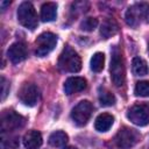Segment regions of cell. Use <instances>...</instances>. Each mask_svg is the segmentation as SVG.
<instances>
[{"instance_id": "obj_1", "label": "cell", "mask_w": 149, "mask_h": 149, "mask_svg": "<svg viewBox=\"0 0 149 149\" xmlns=\"http://www.w3.org/2000/svg\"><path fill=\"white\" fill-rule=\"evenodd\" d=\"M58 68L64 72L76 73L81 69V59L79 55L69 45H66L58 58Z\"/></svg>"}, {"instance_id": "obj_2", "label": "cell", "mask_w": 149, "mask_h": 149, "mask_svg": "<svg viewBox=\"0 0 149 149\" xmlns=\"http://www.w3.org/2000/svg\"><path fill=\"white\" fill-rule=\"evenodd\" d=\"M111 79L115 86H122L126 80V70H125V64H123V58L119 49L115 47L112 50V56H111Z\"/></svg>"}, {"instance_id": "obj_3", "label": "cell", "mask_w": 149, "mask_h": 149, "mask_svg": "<svg viewBox=\"0 0 149 149\" xmlns=\"http://www.w3.org/2000/svg\"><path fill=\"white\" fill-rule=\"evenodd\" d=\"M126 23L130 27H136L142 21L149 22V3L140 2L130 6L125 15Z\"/></svg>"}, {"instance_id": "obj_4", "label": "cell", "mask_w": 149, "mask_h": 149, "mask_svg": "<svg viewBox=\"0 0 149 149\" xmlns=\"http://www.w3.org/2000/svg\"><path fill=\"white\" fill-rule=\"evenodd\" d=\"M17 20H19L20 24H22L23 27H26L28 29L33 30L37 27V15H36L34 6L30 2L24 1L19 6Z\"/></svg>"}, {"instance_id": "obj_5", "label": "cell", "mask_w": 149, "mask_h": 149, "mask_svg": "<svg viewBox=\"0 0 149 149\" xmlns=\"http://www.w3.org/2000/svg\"><path fill=\"white\" fill-rule=\"evenodd\" d=\"M57 43V36L52 33H42L35 41V54L38 57H44L50 54Z\"/></svg>"}, {"instance_id": "obj_6", "label": "cell", "mask_w": 149, "mask_h": 149, "mask_svg": "<svg viewBox=\"0 0 149 149\" xmlns=\"http://www.w3.org/2000/svg\"><path fill=\"white\" fill-rule=\"evenodd\" d=\"M24 125L26 118L15 113L14 111H5L1 115V130L3 134L20 129Z\"/></svg>"}, {"instance_id": "obj_7", "label": "cell", "mask_w": 149, "mask_h": 149, "mask_svg": "<svg viewBox=\"0 0 149 149\" xmlns=\"http://www.w3.org/2000/svg\"><path fill=\"white\" fill-rule=\"evenodd\" d=\"M127 118L136 126H147L149 123V104L142 102L132 106L127 112Z\"/></svg>"}, {"instance_id": "obj_8", "label": "cell", "mask_w": 149, "mask_h": 149, "mask_svg": "<svg viewBox=\"0 0 149 149\" xmlns=\"http://www.w3.org/2000/svg\"><path fill=\"white\" fill-rule=\"evenodd\" d=\"M92 109H93L92 104L88 100H81L74 106V108L71 112L72 121L79 127L85 126L92 114Z\"/></svg>"}, {"instance_id": "obj_9", "label": "cell", "mask_w": 149, "mask_h": 149, "mask_svg": "<svg viewBox=\"0 0 149 149\" xmlns=\"http://www.w3.org/2000/svg\"><path fill=\"white\" fill-rule=\"evenodd\" d=\"M139 139H140V135L135 129L123 127L116 133L114 141H115V144L120 149H128L135 146Z\"/></svg>"}, {"instance_id": "obj_10", "label": "cell", "mask_w": 149, "mask_h": 149, "mask_svg": "<svg viewBox=\"0 0 149 149\" xmlns=\"http://www.w3.org/2000/svg\"><path fill=\"white\" fill-rule=\"evenodd\" d=\"M19 99L27 106H35L38 100V90L31 83H24L19 91Z\"/></svg>"}, {"instance_id": "obj_11", "label": "cell", "mask_w": 149, "mask_h": 149, "mask_svg": "<svg viewBox=\"0 0 149 149\" xmlns=\"http://www.w3.org/2000/svg\"><path fill=\"white\" fill-rule=\"evenodd\" d=\"M27 56H28V50H27V45L23 42L13 43L7 50V57L14 64H17V63L24 61L27 58Z\"/></svg>"}, {"instance_id": "obj_12", "label": "cell", "mask_w": 149, "mask_h": 149, "mask_svg": "<svg viewBox=\"0 0 149 149\" xmlns=\"http://www.w3.org/2000/svg\"><path fill=\"white\" fill-rule=\"evenodd\" d=\"M86 79L83 77H70L66 79L64 84V92L66 94H73L77 92H81L86 88Z\"/></svg>"}, {"instance_id": "obj_13", "label": "cell", "mask_w": 149, "mask_h": 149, "mask_svg": "<svg viewBox=\"0 0 149 149\" xmlns=\"http://www.w3.org/2000/svg\"><path fill=\"white\" fill-rule=\"evenodd\" d=\"M23 146L27 149H37L42 144V135L37 130H29L23 136Z\"/></svg>"}, {"instance_id": "obj_14", "label": "cell", "mask_w": 149, "mask_h": 149, "mask_svg": "<svg viewBox=\"0 0 149 149\" xmlns=\"http://www.w3.org/2000/svg\"><path fill=\"white\" fill-rule=\"evenodd\" d=\"M57 16V5L55 2H45L41 7V19L44 22L54 21Z\"/></svg>"}, {"instance_id": "obj_15", "label": "cell", "mask_w": 149, "mask_h": 149, "mask_svg": "<svg viewBox=\"0 0 149 149\" xmlns=\"http://www.w3.org/2000/svg\"><path fill=\"white\" fill-rule=\"evenodd\" d=\"M113 122H114V118L111 114L102 113V114H100V115L97 116L95 122H94V127H95V129L98 132H101L102 133V132H107L112 127Z\"/></svg>"}, {"instance_id": "obj_16", "label": "cell", "mask_w": 149, "mask_h": 149, "mask_svg": "<svg viewBox=\"0 0 149 149\" xmlns=\"http://www.w3.org/2000/svg\"><path fill=\"white\" fill-rule=\"evenodd\" d=\"M118 30H119V26L113 19L105 20L100 27V34L104 38H109L111 36L115 35Z\"/></svg>"}, {"instance_id": "obj_17", "label": "cell", "mask_w": 149, "mask_h": 149, "mask_svg": "<svg viewBox=\"0 0 149 149\" xmlns=\"http://www.w3.org/2000/svg\"><path fill=\"white\" fill-rule=\"evenodd\" d=\"M132 70L135 76H146L149 72L147 62L141 57H134L132 62Z\"/></svg>"}, {"instance_id": "obj_18", "label": "cell", "mask_w": 149, "mask_h": 149, "mask_svg": "<svg viewBox=\"0 0 149 149\" xmlns=\"http://www.w3.org/2000/svg\"><path fill=\"white\" fill-rule=\"evenodd\" d=\"M68 142V135L66 133L58 130V132H54L50 136H49V143L50 146L55 147V148H61L64 147Z\"/></svg>"}, {"instance_id": "obj_19", "label": "cell", "mask_w": 149, "mask_h": 149, "mask_svg": "<svg viewBox=\"0 0 149 149\" xmlns=\"http://www.w3.org/2000/svg\"><path fill=\"white\" fill-rule=\"evenodd\" d=\"M105 56L102 52H95L91 58V70L94 72H100L104 69Z\"/></svg>"}, {"instance_id": "obj_20", "label": "cell", "mask_w": 149, "mask_h": 149, "mask_svg": "<svg viewBox=\"0 0 149 149\" xmlns=\"http://www.w3.org/2000/svg\"><path fill=\"white\" fill-rule=\"evenodd\" d=\"M99 102L102 106H112L115 104V97L106 88H100L99 91Z\"/></svg>"}, {"instance_id": "obj_21", "label": "cell", "mask_w": 149, "mask_h": 149, "mask_svg": "<svg viewBox=\"0 0 149 149\" xmlns=\"http://www.w3.org/2000/svg\"><path fill=\"white\" fill-rule=\"evenodd\" d=\"M135 95L137 97H149V81L148 80H142L137 81L134 88Z\"/></svg>"}, {"instance_id": "obj_22", "label": "cell", "mask_w": 149, "mask_h": 149, "mask_svg": "<svg viewBox=\"0 0 149 149\" xmlns=\"http://www.w3.org/2000/svg\"><path fill=\"white\" fill-rule=\"evenodd\" d=\"M19 147V137L17 136H2L1 148L2 149H16Z\"/></svg>"}, {"instance_id": "obj_23", "label": "cell", "mask_w": 149, "mask_h": 149, "mask_svg": "<svg viewBox=\"0 0 149 149\" xmlns=\"http://www.w3.org/2000/svg\"><path fill=\"white\" fill-rule=\"evenodd\" d=\"M98 20L95 17H86L80 22V29L84 31H92L97 28Z\"/></svg>"}, {"instance_id": "obj_24", "label": "cell", "mask_w": 149, "mask_h": 149, "mask_svg": "<svg viewBox=\"0 0 149 149\" xmlns=\"http://www.w3.org/2000/svg\"><path fill=\"white\" fill-rule=\"evenodd\" d=\"M7 86H8L7 80L5 79V77H1V93H2L1 99H2V100H3V99L6 98V95H7Z\"/></svg>"}, {"instance_id": "obj_25", "label": "cell", "mask_w": 149, "mask_h": 149, "mask_svg": "<svg viewBox=\"0 0 149 149\" xmlns=\"http://www.w3.org/2000/svg\"><path fill=\"white\" fill-rule=\"evenodd\" d=\"M9 3H10L9 1H1V8L5 9V7H6L7 5H9Z\"/></svg>"}, {"instance_id": "obj_26", "label": "cell", "mask_w": 149, "mask_h": 149, "mask_svg": "<svg viewBox=\"0 0 149 149\" xmlns=\"http://www.w3.org/2000/svg\"><path fill=\"white\" fill-rule=\"evenodd\" d=\"M65 149H77V148H74V147H66Z\"/></svg>"}, {"instance_id": "obj_27", "label": "cell", "mask_w": 149, "mask_h": 149, "mask_svg": "<svg viewBox=\"0 0 149 149\" xmlns=\"http://www.w3.org/2000/svg\"><path fill=\"white\" fill-rule=\"evenodd\" d=\"M148 52H149V44H148Z\"/></svg>"}]
</instances>
